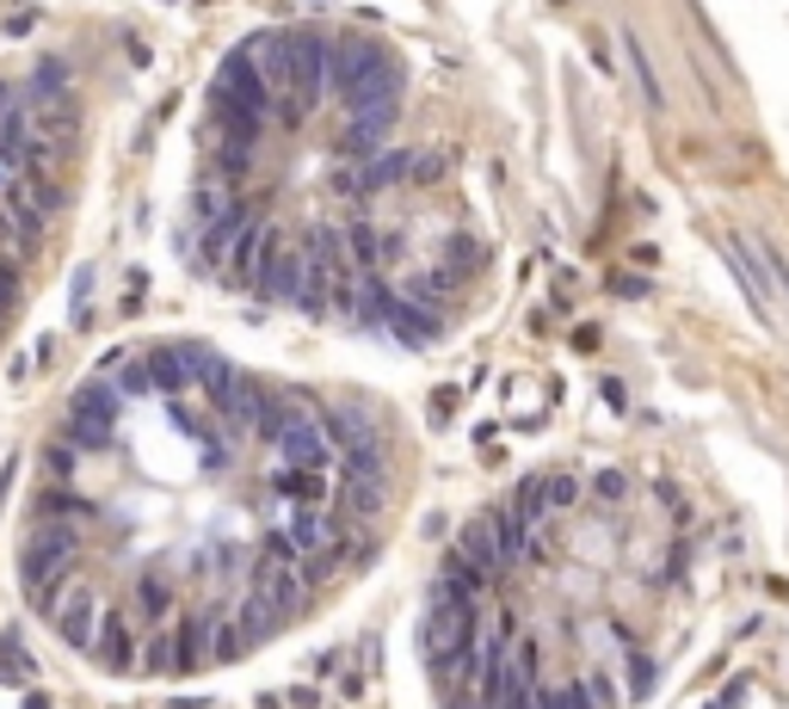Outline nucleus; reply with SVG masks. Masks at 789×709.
I'll list each match as a JSON object with an SVG mask.
<instances>
[{
  "label": "nucleus",
  "instance_id": "obj_1",
  "mask_svg": "<svg viewBox=\"0 0 789 709\" xmlns=\"http://www.w3.org/2000/svg\"><path fill=\"white\" fill-rule=\"evenodd\" d=\"M395 444L352 395L191 339L106 358L62 407L26 500V604L106 672L247 660L376 549Z\"/></svg>",
  "mask_w": 789,
  "mask_h": 709
},
{
  "label": "nucleus",
  "instance_id": "obj_2",
  "mask_svg": "<svg viewBox=\"0 0 789 709\" xmlns=\"http://www.w3.org/2000/svg\"><path fill=\"white\" fill-rule=\"evenodd\" d=\"M191 259L223 291L432 346L494 278L456 136L395 43L266 26L216 62L191 130Z\"/></svg>",
  "mask_w": 789,
  "mask_h": 709
},
{
  "label": "nucleus",
  "instance_id": "obj_3",
  "mask_svg": "<svg viewBox=\"0 0 789 709\" xmlns=\"http://www.w3.org/2000/svg\"><path fill=\"white\" fill-rule=\"evenodd\" d=\"M26 709H50V703H43V697H31V703H26Z\"/></svg>",
  "mask_w": 789,
  "mask_h": 709
}]
</instances>
